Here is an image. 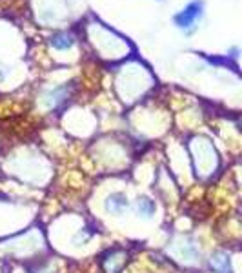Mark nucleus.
<instances>
[{"label": "nucleus", "mask_w": 242, "mask_h": 273, "mask_svg": "<svg viewBox=\"0 0 242 273\" xmlns=\"http://www.w3.org/2000/svg\"><path fill=\"white\" fill-rule=\"evenodd\" d=\"M202 11H204V2H202V0H193V2H190V4L182 9V11L177 13V15L173 16L175 26H177V28H180V29L193 28L195 22H197L200 16H202Z\"/></svg>", "instance_id": "nucleus-1"}, {"label": "nucleus", "mask_w": 242, "mask_h": 273, "mask_svg": "<svg viewBox=\"0 0 242 273\" xmlns=\"http://www.w3.org/2000/svg\"><path fill=\"white\" fill-rule=\"evenodd\" d=\"M104 208L109 215H122L129 208V201L124 193H111L109 197L104 201Z\"/></svg>", "instance_id": "nucleus-2"}, {"label": "nucleus", "mask_w": 242, "mask_h": 273, "mask_svg": "<svg viewBox=\"0 0 242 273\" xmlns=\"http://www.w3.org/2000/svg\"><path fill=\"white\" fill-rule=\"evenodd\" d=\"M135 209L140 217H153L157 211V204L151 199L147 197H140L139 201L135 202Z\"/></svg>", "instance_id": "nucleus-3"}, {"label": "nucleus", "mask_w": 242, "mask_h": 273, "mask_svg": "<svg viewBox=\"0 0 242 273\" xmlns=\"http://www.w3.org/2000/svg\"><path fill=\"white\" fill-rule=\"evenodd\" d=\"M49 44H51L55 49H60V51H64V49L71 48V46L75 44V41H73V36L68 35V33H55V35L49 38Z\"/></svg>", "instance_id": "nucleus-4"}, {"label": "nucleus", "mask_w": 242, "mask_h": 273, "mask_svg": "<svg viewBox=\"0 0 242 273\" xmlns=\"http://www.w3.org/2000/svg\"><path fill=\"white\" fill-rule=\"evenodd\" d=\"M211 266L217 273H231V262L226 253L222 251L215 253L213 259H211Z\"/></svg>", "instance_id": "nucleus-5"}, {"label": "nucleus", "mask_w": 242, "mask_h": 273, "mask_svg": "<svg viewBox=\"0 0 242 273\" xmlns=\"http://www.w3.org/2000/svg\"><path fill=\"white\" fill-rule=\"evenodd\" d=\"M68 86H59V88H55L51 93H49V101H51V106L53 108H59L60 104H64L66 102V99H68Z\"/></svg>", "instance_id": "nucleus-6"}]
</instances>
